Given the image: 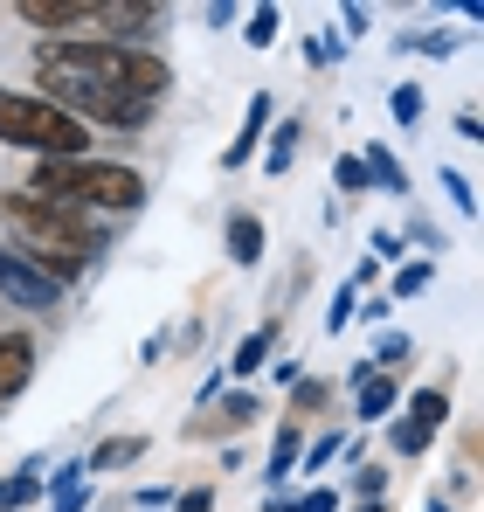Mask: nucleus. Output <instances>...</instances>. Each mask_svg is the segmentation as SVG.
Masks as SVG:
<instances>
[{
	"mask_svg": "<svg viewBox=\"0 0 484 512\" xmlns=\"http://www.w3.org/2000/svg\"><path fill=\"white\" fill-rule=\"evenodd\" d=\"M0 146L35 153V160H83L90 153V132H83L70 111H56L49 97L0 84Z\"/></svg>",
	"mask_w": 484,
	"mask_h": 512,
	"instance_id": "obj_4",
	"label": "nucleus"
},
{
	"mask_svg": "<svg viewBox=\"0 0 484 512\" xmlns=\"http://www.w3.org/2000/svg\"><path fill=\"white\" fill-rule=\"evenodd\" d=\"M443 423H450V395H443V388H415L402 402V423H388V443H395L402 457H422Z\"/></svg>",
	"mask_w": 484,
	"mask_h": 512,
	"instance_id": "obj_6",
	"label": "nucleus"
},
{
	"mask_svg": "<svg viewBox=\"0 0 484 512\" xmlns=\"http://www.w3.org/2000/svg\"><path fill=\"white\" fill-rule=\"evenodd\" d=\"M35 381V340L28 333H0V402H14Z\"/></svg>",
	"mask_w": 484,
	"mask_h": 512,
	"instance_id": "obj_8",
	"label": "nucleus"
},
{
	"mask_svg": "<svg viewBox=\"0 0 484 512\" xmlns=\"http://www.w3.org/2000/svg\"><path fill=\"white\" fill-rule=\"evenodd\" d=\"M28 194H42V201H70V208H83V215L111 222V215L146 208V173L125 167V160H97V153H83V160H35Z\"/></svg>",
	"mask_w": 484,
	"mask_h": 512,
	"instance_id": "obj_3",
	"label": "nucleus"
},
{
	"mask_svg": "<svg viewBox=\"0 0 484 512\" xmlns=\"http://www.w3.org/2000/svg\"><path fill=\"white\" fill-rule=\"evenodd\" d=\"M332 180H339V194H367V167H360L353 153H346V160L332 167Z\"/></svg>",
	"mask_w": 484,
	"mask_h": 512,
	"instance_id": "obj_26",
	"label": "nucleus"
},
{
	"mask_svg": "<svg viewBox=\"0 0 484 512\" xmlns=\"http://www.w3.org/2000/svg\"><path fill=\"white\" fill-rule=\"evenodd\" d=\"M360 512H388V499H360Z\"/></svg>",
	"mask_w": 484,
	"mask_h": 512,
	"instance_id": "obj_34",
	"label": "nucleus"
},
{
	"mask_svg": "<svg viewBox=\"0 0 484 512\" xmlns=\"http://www.w3.org/2000/svg\"><path fill=\"white\" fill-rule=\"evenodd\" d=\"M35 77H63L83 84L97 97H118V104H160L173 90V70L153 49H118V42H42L35 49Z\"/></svg>",
	"mask_w": 484,
	"mask_h": 512,
	"instance_id": "obj_2",
	"label": "nucleus"
},
{
	"mask_svg": "<svg viewBox=\"0 0 484 512\" xmlns=\"http://www.w3.org/2000/svg\"><path fill=\"white\" fill-rule=\"evenodd\" d=\"M429 277H436V263H402V277H395V298H415V291H429Z\"/></svg>",
	"mask_w": 484,
	"mask_h": 512,
	"instance_id": "obj_22",
	"label": "nucleus"
},
{
	"mask_svg": "<svg viewBox=\"0 0 484 512\" xmlns=\"http://www.w3.org/2000/svg\"><path fill=\"white\" fill-rule=\"evenodd\" d=\"M395 409H402L395 374H367V381H360V423H388Z\"/></svg>",
	"mask_w": 484,
	"mask_h": 512,
	"instance_id": "obj_11",
	"label": "nucleus"
},
{
	"mask_svg": "<svg viewBox=\"0 0 484 512\" xmlns=\"http://www.w3.org/2000/svg\"><path fill=\"white\" fill-rule=\"evenodd\" d=\"M277 28H284V14H277V7H249V14H242V42H249V49H270V42H277Z\"/></svg>",
	"mask_w": 484,
	"mask_h": 512,
	"instance_id": "obj_18",
	"label": "nucleus"
},
{
	"mask_svg": "<svg viewBox=\"0 0 484 512\" xmlns=\"http://www.w3.org/2000/svg\"><path fill=\"white\" fill-rule=\"evenodd\" d=\"M325 402H332V381H319V374H298L291 381V416H319Z\"/></svg>",
	"mask_w": 484,
	"mask_h": 512,
	"instance_id": "obj_17",
	"label": "nucleus"
},
{
	"mask_svg": "<svg viewBox=\"0 0 484 512\" xmlns=\"http://www.w3.org/2000/svg\"><path fill=\"white\" fill-rule=\"evenodd\" d=\"M305 63H339V35H312V42H305Z\"/></svg>",
	"mask_w": 484,
	"mask_h": 512,
	"instance_id": "obj_29",
	"label": "nucleus"
},
{
	"mask_svg": "<svg viewBox=\"0 0 484 512\" xmlns=\"http://www.w3.org/2000/svg\"><path fill=\"white\" fill-rule=\"evenodd\" d=\"M215 402H222V409H215V423H194V436H215V429H222V436H236V429H249L256 416H263V402H256L249 388H229V395H215Z\"/></svg>",
	"mask_w": 484,
	"mask_h": 512,
	"instance_id": "obj_10",
	"label": "nucleus"
},
{
	"mask_svg": "<svg viewBox=\"0 0 484 512\" xmlns=\"http://www.w3.org/2000/svg\"><path fill=\"white\" fill-rule=\"evenodd\" d=\"M388 111H395V125H415V118H422V90L402 84L395 97H388Z\"/></svg>",
	"mask_w": 484,
	"mask_h": 512,
	"instance_id": "obj_25",
	"label": "nucleus"
},
{
	"mask_svg": "<svg viewBox=\"0 0 484 512\" xmlns=\"http://www.w3.org/2000/svg\"><path fill=\"white\" fill-rule=\"evenodd\" d=\"M298 512H339V492H332V485H325V492H305Z\"/></svg>",
	"mask_w": 484,
	"mask_h": 512,
	"instance_id": "obj_30",
	"label": "nucleus"
},
{
	"mask_svg": "<svg viewBox=\"0 0 484 512\" xmlns=\"http://www.w3.org/2000/svg\"><path fill=\"white\" fill-rule=\"evenodd\" d=\"M270 512H298V499H270Z\"/></svg>",
	"mask_w": 484,
	"mask_h": 512,
	"instance_id": "obj_33",
	"label": "nucleus"
},
{
	"mask_svg": "<svg viewBox=\"0 0 484 512\" xmlns=\"http://www.w3.org/2000/svg\"><path fill=\"white\" fill-rule=\"evenodd\" d=\"M353 305H360V291L346 284V291L332 298V312H325V333H346V326H353Z\"/></svg>",
	"mask_w": 484,
	"mask_h": 512,
	"instance_id": "obj_23",
	"label": "nucleus"
},
{
	"mask_svg": "<svg viewBox=\"0 0 484 512\" xmlns=\"http://www.w3.org/2000/svg\"><path fill=\"white\" fill-rule=\"evenodd\" d=\"M298 132H305L298 118H284V125H277V146H270V173L291 167V153H298Z\"/></svg>",
	"mask_w": 484,
	"mask_h": 512,
	"instance_id": "obj_20",
	"label": "nucleus"
},
{
	"mask_svg": "<svg viewBox=\"0 0 484 512\" xmlns=\"http://www.w3.org/2000/svg\"><path fill=\"white\" fill-rule=\"evenodd\" d=\"M49 512H83V485L77 492H49Z\"/></svg>",
	"mask_w": 484,
	"mask_h": 512,
	"instance_id": "obj_32",
	"label": "nucleus"
},
{
	"mask_svg": "<svg viewBox=\"0 0 484 512\" xmlns=\"http://www.w3.org/2000/svg\"><path fill=\"white\" fill-rule=\"evenodd\" d=\"M0 298H7L14 312H49V305H63V291L14 250V243H0Z\"/></svg>",
	"mask_w": 484,
	"mask_h": 512,
	"instance_id": "obj_7",
	"label": "nucleus"
},
{
	"mask_svg": "<svg viewBox=\"0 0 484 512\" xmlns=\"http://www.w3.org/2000/svg\"><path fill=\"white\" fill-rule=\"evenodd\" d=\"M332 457H339V429H325L319 443H305V471H325Z\"/></svg>",
	"mask_w": 484,
	"mask_h": 512,
	"instance_id": "obj_27",
	"label": "nucleus"
},
{
	"mask_svg": "<svg viewBox=\"0 0 484 512\" xmlns=\"http://www.w3.org/2000/svg\"><path fill=\"white\" fill-rule=\"evenodd\" d=\"M35 492H42V478H35V471L7 478V485H0V512H14V506H35Z\"/></svg>",
	"mask_w": 484,
	"mask_h": 512,
	"instance_id": "obj_19",
	"label": "nucleus"
},
{
	"mask_svg": "<svg viewBox=\"0 0 484 512\" xmlns=\"http://www.w3.org/2000/svg\"><path fill=\"white\" fill-rule=\"evenodd\" d=\"M429 512H450V506H443V499H429Z\"/></svg>",
	"mask_w": 484,
	"mask_h": 512,
	"instance_id": "obj_35",
	"label": "nucleus"
},
{
	"mask_svg": "<svg viewBox=\"0 0 484 512\" xmlns=\"http://www.w3.org/2000/svg\"><path fill=\"white\" fill-rule=\"evenodd\" d=\"M298 457H305V436H298V423H284V429H277V450H270V464H263V478H270V485H284Z\"/></svg>",
	"mask_w": 484,
	"mask_h": 512,
	"instance_id": "obj_15",
	"label": "nucleus"
},
{
	"mask_svg": "<svg viewBox=\"0 0 484 512\" xmlns=\"http://www.w3.org/2000/svg\"><path fill=\"white\" fill-rule=\"evenodd\" d=\"M160 28H166V0H97V35H90V42L146 49Z\"/></svg>",
	"mask_w": 484,
	"mask_h": 512,
	"instance_id": "obj_5",
	"label": "nucleus"
},
{
	"mask_svg": "<svg viewBox=\"0 0 484 512\" xmlns=\"http://www.w3.org/2000/svg\"><path fill=\"white\" fill-rule=\"evenodd\" d=\"M360 167H367V187H381V194H408V173H402V160H395L388 146H374Z\"/></svg>",
	"mask_w": 484,
	"mask_h": 512,
	"instance_id": "obj_14",
	"label": "nucleus"
},
{
	"mask_svg": "<svg viewBox=\"0 0 484 512\" xmlns=\"http://www.w3.org/2000/svg\"><path fill=\"white\" fill-rule=\"evenodd\" d=\"M139 457H146V436H111L83 457V471H118V464H139Z\"/></svg>",
	"mask_w": 484,
	"mask_h": 512,
	"instance_id": "obj_13",
	"label": "nucleus"
},
{
	"mask_svg": "<svg viewBox=\"0 0 484 512\" xmlns=\"http://www.w3.org/2000/svg\"><path fill=\"white\" fill-rule=\"evenodd\" d=\"M353 492H360V499H388V471H381V464H360V471H353Z\"/></svg>",
	"mask_w": 484,
	"mask_h": 512,
	"instance_id": "obj_24",
	"label": "nucleus"
},
{
	"mask_svg": "<svg viewBox=\"0 0 484 512\" xmlns=\"http://www.w3.org/2000/svg\"><path fill=\"white\" fill-rule=\"evenodd\" d=\"M263 125H270V90H256V97H249V111H242V132L229 139L222 167H249V160H256V139H263Z\"/></svg>",
	"mask_w": 484,
	"mask_h": 512,
	"instance_id": "obj_9",
	"label": "nucleus"
},
{
	"mask_svg": "<svg viewBox=\"0 0 484 512\" xmlns=\"http://www.w3.org/2000/svg\"><path fill=\"white\" fill-rule=\"evenodd\" d=\"M215 506V492H208V485H194V492H180V512H208Z\"/></svg>",
	"mask_w": 484,
	"mask_h": 512,
	"instance_id": "obj_31",
	"label": "nucleus"
},
{
	"mask_svg": "<svg viewBox=\"0 0 484 512\" xmlns=\"http://www.w3.org/2000/svg\"><path fill=\"white\" fill-rule=\"evenodd\" d=\"M443 187H450V201H457L464 215L478 208V194H471V180H464V173H457V167H443Z\"/></svg>",
	"mask_w": 484,
	"mask_h": 512,
	"instance_id": "obj_28",
	"label": "nucleus"
},
{
	"mask_svg": "<svg viewBox=\"0 0 484 512\" xmlns=\"http://www.w3.org/2000/svg\"><path fill=\"white\" fill-rule=\"evenodd\" d=\"M374 360H381V374L402 367V360H408V333H381V340H374ZM374 360H367V367H374Z\"/></svg>",
	"mask_w": 484,
	"mask_h": 512,
	"instance_id": "obj_21",
	"label": "nucleus"
},
{
	"mask_svg": "<svg viewBox=\"0 0 484 512\" xmlns=\"http://www.w3.org/2000/svg\"><path fill=\"white\" fill-rule=\"evenodd\" d=\"M0 222L14 229V250L28 256L56 291L77 284L83 270L111 250V229H104L97 215H83L70 201H42V194H28V187H21V194H0Z\"/></svg>",
	"mask_w": 484,
	"mask_h": 512,
	"instance_id": "obj_1",
	"label": "nucleus"
},
{
	"mask_svg": "<svg viewBox=\"0 0 484 512\" xmlns=\"http://www.w3.org/2000/svg\"><path fill=\"white\" fill-rule=\"evenodd\" d=\"M270 346H277V326H256L249 340L236 346V360H229V374H256L263 360H270Z\"/></svg>",
	"mask_w": 484,
	"mask_h": 512,
	"instance_id": "obj_16",
	"label": "nucleus"
},
{
	"mask_svg": "<svg viewBox=\"0 0 484 512\" xmlns=\"http://www.w3.org/2000/svg\"><path fill=\"white\" fill-rule=\"evenodd\" d=\"M229 263H263V222L256 215H229Z\"/></svg>",
	"mask_w": 484,
	"mask_h": 512,
	"instance_id": "obj_12",
	"label": "nucleus"
}]
</instances>
